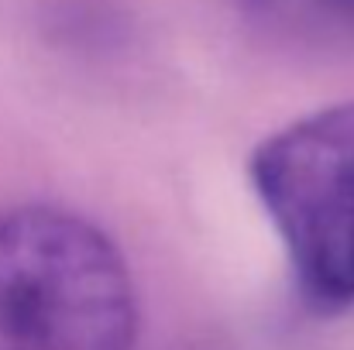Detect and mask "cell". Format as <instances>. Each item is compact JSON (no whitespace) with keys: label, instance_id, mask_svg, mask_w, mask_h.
<instances>
[{"label":"cell","instance_id":"3957f363","mask_svg":"<svg viewBox=\"0 0 354 350\" xmlns=\"http://www.w3.org/2000/svg\"><path fill=\"white\" fill-rule=\"evenodd\" d=\"M258 3L268 7L272 14L354 41V0H258Z\"/></svg>","mask_w":354,"mask_h":350},{"label":"cell","instance_id":"6da1fadb","mask_svg":"<svg viewBox=\"0 0 354 350\" xmlns=\"http://www.w3.org/2000/svg\"><path fill=\"white\" fill-rule=\"evenodd\" d=\"M138 299L118 244L59 206L0 210V350H134Z\"/></svg>","mask_w":354,"mask_h":350},{"label":"cell","instance_id":"7a4b0ae2","mask_svg":"<svg viewBox=\"0 0 354 350\" xmlns=\"http://www.w3.org/2000/svg\"><path fill=\"white\" fill-rule=\"evenodd\" d=\"M248 172L303 302L317 313L351 309L354 104L324 107L268 134Z\"/></svg>","mask_w":354,"mask_h":350}]
</instances>
